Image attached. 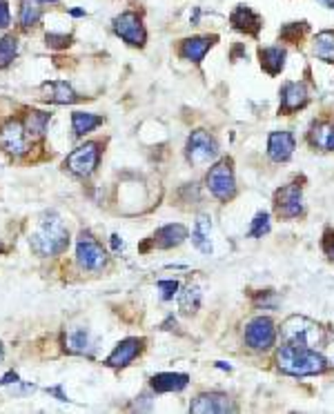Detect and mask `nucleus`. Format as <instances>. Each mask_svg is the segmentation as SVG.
<instances>
[{
    "label": "nucleus",
    "mask_w": 334,
    "mask_h": 414,
    "mask_svg": "<svg viewBox=\"0 0 334 414\" xmlns=\"http://www.w3.org/2000/svg\"><path fill=\"white\" fill-rule=\"evenodd\" d=\"M279 370L292 376H307V374H321L328 368V361L312 348L301 345H285L277 355Z\"/></svg>",
    "instance_id": "1"
},
{
    "label": "nucleus",
    "mask_w": 334,
    "mask_h": 414,
    "mask_svg": "<svg viewBox=\"0 0 334 414\" xmlns=\"http://www.w3.org/2000/svg\"><path fill=\"white\" fill-rule=\"evenodd\" d=\"M69 245V232L56 214L45 216L41 227L31 234V250L38 257H58Z\"/></svg>",
    "instance_id": "2"
},
{
    "label": "nucleus",
    "mask_w": 334,
    "mask_h": 414,
    "mask_svg": "<svg viewBox=\"0 0 334 414\" xmlns=\"http://www.w3.org/2000/svg\"><path fill=\"white\" fill-rule=\"evenodd\" d=\"M281 336L288 345L317 348L324 341V330L319 323L305 319V316H290L281 325Z\"/></svg>",
    "instance_id": "3"
},
{
    "label": "nucleus",
    "mask_w": 334,
    "mask_h": 414,
    "mask_svg": "<svg viewBox=\"0 0 334 414\" xmlns=\"http://www.w3.org/2000/svg\"><path fill=\"white\" fill-rule=\"evenodd\" d=\"M101 161V145L99 143H85L76 148L67 158H65V169H69L76 176H92L96 172Z\"/></svg>",
    "instance_id": "4"
},
{
    "label": "nucleus",
    "mask_w": 334,
    "mask_h": 414,
    "mask_svg": "<svg viewBox=\"0 0 334 414\" xmlns=\"http://www.w3.org/2000/svg\"><path fill=\"white\" fill-rule=\"evenodd\" d=\"M205 183H208V190L212 197H217L219 201H225L228 203L234 194H236V183H234V172H232V163L230 161H221L214 165L208 176H205Z\"/></svg>",
    "instance_id": "5"
},
{
    "label": "nucleus",
    "mask_w": 334,
    "mask_h": 414,
    "mask_svg": "<svg viewBox=\"0 0 334 414\" xmlns=\"http://www.w3.org/2000/svg\"><path fill=\"white\" fill-rule=\"evenodd\" d=\"M76 259L82 270L99 272L107 263V252L103 245L92 236V232H80L78 243H76Z\"/></svg>",
    "instance_id": "6"
},
{
    "label": "nucleus",
    "mask_w": 334,
    "mask_h": 414,
    "mask_svg": "<svg viewBox=\"0 0 334 414\" xmlns=\"http://www.w3.org/2000/svg\"><path fill=\"white\" fill-rule=\"evenodd\" d=\"M219 145L214 136L205 129H196L187 138V161L192 165H205L212 158H217Z\"/></svg>",
    "instance_id": "7"
},
{
    "label": "nucleus",
    "mask_w": 334,
    "mask_h": 414,
    "mask_svg": "<svg viewBox=\"0 0 334 414\" xmlns=\"http://www.w3.org/2000/svg\"><path fill=\"white\" fill-rule=\"evenodd\" d=\"M277 341V327L268 316H256L245 327V343L252 350H268Z\"/></svg>",
    "instance_id": "8"
},
{
    "label": "nucleus",
    "mask_w": 334,
    "mask_h": 414,
    "mask_svg": "<svg viewBox=\"0 0 334 414\" xmlns=\"http://www.w3.org/2000/svg\"><path fill=\"white\" fill-rule=\"evenodd\" d=\"M114 31L132 47H143L147 41L143 20H140L138 14H134V11H123L121 16H116L114 18Z\"/></svg>",
    "instance_id": "9"
},
{
    "label": "nucleus",
    "mask_w": 334,
    "mask_h": 414,
    "mask_svg": "<svg viewBox=\"0 0 334 414\" xmlns=\"http://www.w3.org/2000/svg\"><path fill=\"white\" fill-rule=\"evenodd\" d=\"M274 210L281 218H296L303 214V194L301 185H285L274 194Z\"/></svg>",
    "instance_id": "10"
},
{
    "label": "nucleus",
    "mask_w": 334,
    "mask_h": 414,
    "mask_svg": "<svg viewBox=\"0 0 334 414\" xmlns=\"http://www.w3.org/2000/svg\"><path fill=\"white\" fill-rule=\"evenodd\" d=\"M27 138L29 136L25 131V125L16 118H9L7 123L0 127V148H3L7 154H14V156L25 154L27 148H29Z\"/></svg>",
    "instance_id": "11"
},
{
    "label": "nucleus",
    "mask_w": 334,
    "mask_h": 414,
    "mask_svg": "<svg viewBox=\"0 0 334 414\" xmlns=\"http://www.w3.org/2000/svg\"><path fill=\"white\" fill-rule=\"evenodd\" d=\"M189 410L196 412V414H208V412H217V414H225V412H236V406L230 401L228 394H221V392H205V394H198Z\"/></svg>",
    "instance_id": "12"
},
{
    "label": "nucleus",
    "mask_w": 334,
    "mask_h": 414,
    "mask_svg": "<svg viewBox=\"0 0 334 414\" xmlns=\"http://www.w3.org/2000/svg\"><path fill=\"white\" fill-rule=\"evenodd\" d=\"M143 345H145V338H125L114 348V352L107 357L105 363L110 365V368H125V365H129L140 355Z\"/></svg>",
    "instance_id": "13"
},
{
    "label": "nucleus",
    "mask_w": 334,
    "mask_h": 414,
    "mask_svg": "<svg viewBox=\"0 0 334 414\" xmlns=\"http://www.w3.org/2000/svg\"><path fill=\"white\" fill-rule=\"evenodd\" d=\"M307 105V90L303 83H285L281 87V114H292Z\"/></svg>",
    "instance_id": "14"
},
{
    "label": "nucleus",
    "mask_w": 334,
    "mask_h": 414,
    "mask_svg": "<svg viewBox=\"0 0 334 414\" xmlns=\"http://www.w3.org/2000/svg\"><path fill=\"white\" fill-rule=\"evenodd\" d=\"M294 148H296V143H294V136L290 131H272L270 134L268 154L272 161H277V163L288 161V158L294 154Z\"/></svg>",
    "instance_id": "15"
},
{
    "label": "nucleus",
    "mask_w": 334,
    "mask_h": 414,
    "mask_svg": "<svg viewBox=\"0 0 334 414\" xmlns=\"http://www.w3.org/2000/svg\"><path fill=\"white\" fill-rule=\"evenodd\" d=\"M230 22L234 25V29L238 31H245L249 36H259L261 27H263V20H261V16L256 14V11H252L247 5H238L232 16H230Z\"/></svg>",
    "instance_id": "16"
},
{
    "label": "nucleus",
    "mask_w": 334,
    "mask_h": 414,
    "mask_svg": "<svg viewBox=\"0 0 334 414\" xmlns=\"http://www.w3.org/2000/svg\"><path fill=\"white\" fill-rule=\"evenodd\" d=\"M45 96L43 99L47 103H56V105H71L78 101V94L67 80H56V83H45L43 85Z\"/></svg>",
    "instance_id": "17"
},
{
    "label": "nucleus",
    "mask_w": 334,
    "mask_h": 414,
    "mask_svg": "<svg viewBox=\"0 0 334 414\" xmlns=\"http://www.w3.org/2000/svg\"><path fill=\"white\" fill-rule=\"evenodd\" d=\"M217 43V36H194V38H185L181 43V56L192 63H201L203 56L210 52V47Z\"/></svg>",
    "instance_id": "18"
},
{
    "label": "nucleus",
    "mask_w": 334,
    "mask_h": 414,
    "mask_svg": "<svg viewBox=\"0 0 334 414\" xmlns=\"http://www.w3.org/2000/svg\"><path fill=\"white\" fill-rule=\"evenodd\" d=\"M187 238V229L183 225L178 223H172V225H165L161 227L157 234H154L152 243L157 245L159 250H170V248H176L181 245V243Z\"/></svg>",
    "instance_id": "19"
},
{
    "label": "nucleus",
    "mask_w": 334,
    "mask_h": 414,
    "mask_svg": "<svg viewBox=\"0 0 334 414\" xmlns=\"http://www.w3.org/2000/svg\"><path fill=\"white\" fill-rule=\"evenodd\" d=\"M150 383L154 392H181L189 383V376L178 374V372H161V374H154Z\"/></svg>",
    "instance_id": "20"
},
{
    "label": "nucleus",
    "mask_w": 334,
    "mask_h": 414,
    "mask_svg": "<svg viewBox=\"0 0 334 414\" xmlns=\"http://www.w3.org/2000/svg\"><path fill=\"white\" fill-rule=\"evenodd\" d=\"M310 145L324 152H334V123H314L307 134Z\"/></svg>",
    "instance_id": "21"
},
{
    "label": "nucleus",
    "mask_w": 334,
    "mask_h": 414,
    "mask_svg": "<svg viewBox=\"0 0 334 414\" xmlns=\"http://www.w3.org/2000/svg\"><path fill=\"white\" fill-rule=\"evenodd\" d=\"M63 345L71 355H89L92 350V336L85 327H76L63 334Z\"/></svg>",
    "instance_id": "22"
},
{
    "label": "nucleus",
    "mask_w": 334,
    "mask_h": 414,
    "mask_svg": "<svg viewBox=\"0 0 334 414\" xmlns=\"http://www.w3.org/2000/svg\"><path fill=\"white\" fill-rule=\"evenodd\" d=\"M285 50L281 47H263V50H259V58H261V67H263L270 76H277L281 74V69L285 67Z\"/></svg>",
    "instance_id": "23"
},
{
    "label": "nucleus",
    "mask_w": 334,
    "mask_h": 414,
    "mask_svg": "<svg viewBox=\"0 0 334 414\" xmlns=\"http://www.w3.org/2000/svg\"><path fill=\"white\" fill-rule=\"evenodd\" d=\"M50 114L47 112H41V109H29V112L25 114V120H22V125H25V131L27 136L31 141L36 138H43L45 131H47V125H50Z\"/></svg>",
    "instance_id": "24"
},
{
    "label": "nucleus",
    "mask_w": 334,
    "mask_h": 414,
    "mask_svg": "<svg viewBox=\"0 0 334 414\" xmlns=\"http://www.w3.org/2000/svg\"><path fill=\"white\" fill-rule=\"evenodd\" d=\"M210 234H212V218H210L208 214H201V216L196 218L194 229H192V241H194V245H196L201 252H205V254L212 252Z\"/></svg>",
    "instance_id": "25"
},
{
    "label": "nucleus",
    "mask_w": 334,
    "mask_h": 414,
    "mask_svg": "<svg viewBox=\"0 0 334 414\" xmlns=\"http://www.w3.org/2000/svg\"><path fill=\"white\" fill-rule=\"evenodd\" d=\"M314 54L317 58L326 60V63L334 65V31L326 29V31H319L317 38H314Z\"/></svg>",
    "instance_id": "26"
},
{
    "label": "nucleus",
    "mask_w": 334,
    "mask_h": 414,
    "mask_svg": "<svg viewBox=\"0 0 334 414\" xmlns=\"http://www.w3.org/2000/svg\"><path fill=\"white\" fill-rule=\"evenodd\" d=\"M103 125V116L96 114H87V112H74L71 114V127H74L76 136H85L92 129H96Z\"/></svg>",
    "instance_id": "27"
},
{
    "label": "nucleus",
    "mask_w": 334,
    "mask_h": 414,
    "mask_svg": "<svg viewBox=\"0 0 334 414\" xmlns=\"http://www.w3.org/2000/svg\"><path fill=\"white\" fill-rule=\"evenodd\" d=\"M43 16V9H41V3L38 0H22V5H20V25L29 29L34 25H38V20Z\"/></svg>",
    "instance_id": "28"
},
{
    "label": "nucleus",
    "mask_w": 334,
    "mask_h": 414,
    "mask_svg": "<svg viewBox=\"0 0 334 414\" xmlns=\"http://www.w3.org/2000/svg\"><path fill=\"white\" fill-rule=\"evenodd\" d=\"M16 54H18V38L16 36H3L0 38V69L14 63Z\"/></svg>",
    "instance_id": "29"
},
{
    "label": "nucleus",
    "mask_w": 334,
    "mask_h": 414,
    "mask_svg": "<svg viewBox=\"0 0 334 414\" xmlns=\"http://www.w3.org/2000/svg\"><path fill=\"white\" fill-rule=\"evenodd\" d=\"M178 308H181V314H194L201 308V290L198 287H187L185 292H181L178 297Z\"/></svg>",
    "instance_id": "30"
},
{
    "label": "nucleus",
    "mask_w": 334,
    "mask_h": 414,
    "mask_svg": "<svg viewBox=\"0 0 334 414\" xmlns=\"http://www.w3.org/2000/svg\"><path fill=\"white\" fill-rule=\"evenodd\" d=\"M305 31H307L305 22H288V25L281 29V38L288 43H299Z\"/></svg>",
    "instance_id": "31"
},
{
    "label": "nucleus",
    "mask_w": 334,
    "mask_h": 414,
    "mask_svg": "<svg viewBox=\"0 0 334 414\" xmlns=\"http://www.w3.org/2000/svg\"><path fill=\"white\" fill-rule=\"evenodd\" d=\"M270 232V214L268 212H259L252 221V227H249V236L261 238L263 234Z\"/></svg>",
    "instance_id": "32"
},
{
    "label": "nucleus",
    "mask_w": 334,
    "mask_h": 414,
    "mask_svg": "<svg viewBox=\"0 0 334 414\" xmlns=\"http://www.w3.org/2000/svg\"><path fill=\"white\" fill-rule=\"evenodd\" d=\"M45 43H47V47H52V50H65V47L71 45V36H67V34H47Z\"/></svg>",
    "instance_id": "33"
},
{
    "label": "nucleus",
    "mask_w": 334,
    "mask_h": 414,
    "mask_svg": "<svg viewBox=\"0 0 334 414\" xmlns=\"http://www.w3.org/2000/svg\"><path fill=\"white\" fill-rule=\"evenodd\" d=\"M157 285L161 290V299L163 301H172L174 294L178 292V281H159Z\"/></svg>",
    "instance_id": "34"
},
{
    "label": "nucleus",
    "mask_w": 334,
    "mask_h": 414,
    "mask_svg": "<svg viewBox=\"0 0 334 414\" xmlns=\"http://www.w3.org/2000/svg\"><path fill=\"white\" fill-rule=\"evenodd\" d=\"M9 22H11L9 5H7V0H0V29L9 27Z\"/></svg>",
    "instance_id": "35"
},
{
    "label": "nucleus",
    "mask_w": 334,
    "mask_h": 414,
    "mask_svg": "<svg viewBox=\"0 0 334 414\" xmlns=\"http://www.w3.org/2000/svg\"><path fill=\"white\" fill-rule=\"evenodd\" d=\"M324 252L334 261V232H326V236H324Z\"/></svg>",
    "instance_id": "36"
},
{
    "label": "nucleus",
    "mask_w": 334,
    "mask_h": 414,
    "mask_svg": "<svg viewBox=\"0 0 334 414\" xmlns=\"http://www.w3.org/2000/svg\"><path fill=\"white\" fill-rule=\"evenodd\" d=\"M11 383H18V374L16 372H7L3 376V381H0V385H11Z\"/></svg>",
    "instance_id": "37"
},
{
    "label": "nucleus",
    "mask_w": 334,
    "mask_h": 414,
    "mask_svg": "<svg viewBox=\"0 0 334 414\" xmlns=\"http://www.w3.org/2000/svg\"><path fill=\"white\" fill-rule=\"evenodd\" d=\"M47 392H50V394H54V397H58V401H67V397L63 394V390L61 387H50V390H47Z\"/></svg>",
    "instance_id": "38"
},
{
    "label": "nucleus",
    "mask_w": 334,
    "mask_h": 414,
    "mask_svg": "<svg viewBox=\"0 0 334 414\" xmlns=\"http://www.w3.org/2000/svg\"><path fill=\"white\" fill-rule=\"evenodd\" d=\"M69 14H71V16H76V18H78V16H85V11H82V9H71V11H69Z\"/></svg>",
    "instance_id": "39"
},
{
    "label": "nucleus",
    "mask_w": 334,
    "mask_h": 414,
    "mask_svg": "<svg viewBox=\"0 0 334 414\" xmlns=\"http://www.w3.org/2000/svg\"><path fill=\"white\" fill-rule=\"evenodd\" d=\"M112 243H114V248H116V250H118V248H123V243L118 241V236H116V234L112 236Z\"/></svg>",
    "instance_id": "40"
},
{
    "label": "nucleus",
    "mask_w": 334,
    "mask_h": 414,
    "mask_svg": "<svg viewBox=\"0 0 334 414\" xmlns=\"http://www.w3.org/2000/svg\"><path fill=\"white\" fill-rule=\"evenodd\" d=\"M321 3H324L328 9H332V7H334V0H321Z\"/></svg>",
    "instance_id": "41"
},
{
    "label": "nucleus",
    "mask_w": 334,
    "mask_h": 414,
    "mask_svg": "<svg viewBox=\"0 0 334 414\" xmlns=\"http://www.w3.org/2000/svg\"><path fill=\"white\" fill-rule=\"evenodd\" d=\"M38 3H58V0H38Z\"/></svg>",
    "instance_id": "42"
},
{
    "label": "nucleus",
    "mask_w": 334,
    "mask_h": 414,
    "mask_svg": "<svg viewBox=\"0 0 334 414\" xmlns=\"http://www.w3.org/2000/svg\"><path fill=\"white\" fill-rule=\"evenodd\" d=\"M0 361H3V343H0Z\"/></svg>",
    "instance_id": "43"
}]
</instances>
